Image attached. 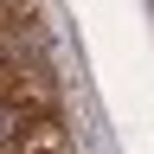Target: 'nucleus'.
<instances>
[{
	"label": "nucleus",
	"instance_id": "1",
	"mask_svg": "<svg viewBox=\"0 0 154 154\" xmlns=\"http://www.w3.org/2000/svg\"><path fill=\"white\" fill-rule=\"evenodd\" d=\"M7 154H77V141L45 116V122H26V128H19V141H13Z\"/></svg>",
	"mask_w": 154,
	"mask_h": 154
},
{
	"label": "nucleus",
	"instance_id": "2",
	"mask_svg": "<svg viewBox=\"0 0 154 154\" xmlns=\"http://www.w3.org/2000/svg\"><path fill=\"white\" fill-rule=\"evenodd\" d=\"M32 116H26V103H13V96H0V154H7L13 141H19V128H26Z\"/></svg>",
	"mask_w": 154,
	"mask_h": 154
}]
</instances>
